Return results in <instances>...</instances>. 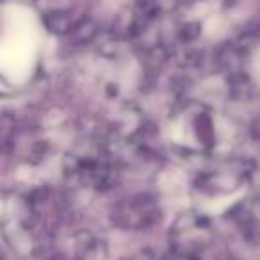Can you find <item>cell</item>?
Returning <instances> with one entry per match:
<instances>
[{"mask_svg": "<svg viewBox=\"0 0 260 260\" xmlns=\"http://www.w3.org/2000/svg\"><path fill=\"white\" fill-rule=\"evenodd\" d=\"M166 59H168V52L164 50V47H155L146 55V64H148L150 68H160V64H162Z\"/></svg>", "mask_w": 260, "mask_h": 260, "instance_id": "obj_4", "label": "cell"}, {"mask_svg": "<svg viewBox=\"0 0 260 260\" xmlns=\"http://www.w3.org/2000/svg\"><path fill=\"white\" fill-rule=\"evenodd\" d=\"M200 32H202L200 23L192 22V23H185V25L182 27L180 36H182V40H185V41H194L196 38L200 36Z\"/></svg>", "mask_w": 260, "mask_h": 260, "instance_id": "obj_5", "label": "cell"}, {"mask_svg": "<svg viewBox=\"0 0 260 260\" xmlns=\"http://www.w3.org/2000/svg\"><path fill=\"white\" fill-rule=\"evenodd\" d=\"M98 32V25L89 18H82L79 23L75 25V29L68 34V40L70 43H75V45H84V43H89Z\"/></svg>", "mask_w": 260, "mask_h": 260, "instance_id": "obj_3", "label": "cell"}, {"mask_svg": "<svg viewBox=\"0 0 260 260\" xmlns=\"http://www.w3.org/2000/svg\"><path fill=\"white\" fill-rule=\"evenodd\" d=\"M157 205L148 196H136L132 200L119 203L112 210V221L121 228H141L150 226L157 219Z\"/></svg>", "mask_w": 260, "mask_h": 260, "instance_id": "obj_1", "label": "cell"}, {"mask_svg": "<svg viewBox=\"0 0 260 260\" xmlns=\"http://www.w3.org/2000/svg\"><path fill=\"white\" fill-rule=\"evenodd\" d=\"M48 260H66L62 255H55V256H52V258H48Z\"/></svg>", "mask_w": 260, "mask_h": 260, "instance_id": "obj_6", "label": "cell"}, {"mask_svg": "<svg viewBox=\"0 0 260 260\" xmlns=\"http://www.w3.org/2000/svg\"><path fill=\"white\" fill-rule=\"evenodd\" d=\"M82 16H75L72 9H52L43 15V23L54 34H70Z\"/></svg>", "mask_w": 260, "mask_h": 260, "instance_id": "obj_2", "label": "cell"}]
</instances>
